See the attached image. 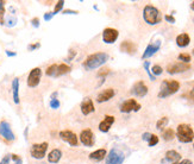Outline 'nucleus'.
Returning <instances> with one entry per match:
<instances>
[{
  "mask_svg": "<svg viewBox=\"0 0 194 164\" xmlns=\"http://www.w3.org/2000/svg\"><path fill=\"white\" fill-rule=\"evenodd\" d=\"M175 42H176V45L179 48H186V47L189 45V43H191V37H189L188 34L183 32V34H180L176 37Z\"/></svg>",
  "mask_w": 194,
  "mask_h": 164,
  "instance_id": "nucleus-21",
  "label": "nucleus"
},
{
  "mask_svg": "<svg viewBox=\"0 0 194 164\" xmlns=\"http://www.w3.org/2000/svg\"><path fill=\"white\" fill-rule=\"evenodd\" d=\"M48 146H49V144L47 142H43V143H40V144H34L31 146V149H30L31 157L35 158V159H43V158L45 157Z\"/></svg>",
  "mask_w": 194,
  "mask_h": 164,
  "instance_id": "nucleus-7",
  "label": "nucleus"
},
{
  "mask_svg": "<svg viewBox=\"0 0 194 164\" xmlns=\"http://www.w3.org/2000/svg\"><path fill=\"white\" fill-rule=\"evenodd\" d=\"M119 48H121V50L123 51V52L129 54V55H135L136 54V51H137V45H136L132 41L121 42V44Z\"/></svg>",
  "mask_w": 194,
  "mask_h": 164,
  "instance_id": "nucleus-19",
  "label": "nucleus"
},
{
  "mask_svg": "<svg viewBox=\"0 0 194 164\" xmlns=\"http://www.w3.org/2000/svg\"><path fill=\"white\" fill-rule=\"evenodd\" d=\"M119 32L117 29L113 27H106L102 31V42L106 44H113L114 42L118 39Z\"/></svg>",
  "mask_w": 194,
  "mask_h": 164,
  "instance_id": "nucleus-10",
  "label": "nucleus"
},
{
  "mask_svg": "<svg viewBox=\"0 0 194 164\" xmlns=\"http://www.w3.org/2000/svg\"><path fill=\"white\" fill-rule=\"evenodd\" d=\"M12 98H13V102L18 105L20 102L19 100V79L16 77L12 81Z\"/></svg>",
  "mask_w": 194,
  "mask_h": 164,
  "instance_id": "nucleus-23",
  "label": "nucleus"
},
{
  "mask_svg": "<svg viewBox=\"0 0 194 164\" xmlns=\"http://www.w3.org/2000/svg\"><path fill=\"white\" fill-rule=\"evenodd\" d=\"M80 108H81V112H82L83 116H88V114L93 113L94 111H95L93 100H92L91 98H85V99L82 100V102H81Z\"/></svg>",
  "mask_w": 194,
  "mask_h": 164,
  "instance_id": "nucleus-17",
  "label": "nucleus"
},
{
  "mask_svg": "<svg viewBox=\"0 0 194 164\" xmlns=\"http://www.w3.org/2000/svg\"><path fill=\"white\" fill-rule=\"evenodd\" d=\"M151 70V74L156 77V76H160L162 75V73H163V69H162V67L161 66H159V64H155V66H153V68L150 69Z\"/></svg>",
  "mask_w": 194,
  "mask_h": 164,
  "instance_id": "nucleus-31",
  "label": "nucleus"
},
{
  "mask_svg": "<svg viewBox=\"0 0 194 164\" xmlns=\"http://www.w3.org/2000/svg\"><path fill=\"white\" fill-rule=\"evenodd\" d=\"M80 142L86 148H92L95 142V137H94L93 131L91 129H85V130L81 131L80 133Z\"/></svg>",
  "mask_w": 194,
  "mask_h": 164,
  "instance_id": "nucleus-12",
  "label": "nucleus"
},
{
  "mask_svg": "<svg viewBox=\"0 0 194 164\" xmlns=\"http://www.w3.org/2000/svg\"><path fill=\"white\" fill-rule=\"evenodd\" d=\"M193 149H194V144H193Z\"/></svg>",
  "mask_w": 194,
  "mask_h": 164,
  "instance_id": "nucleus-52",
  "label": "nucleus"
},
{
  "mask_svg": "<svg viewBox=\"0 0 194 164\" xmlns=\"http://www.w3.org/2000/svg\"><path fill=\"white\" fill-rule=\"evenodd\" d=\"M114 124V116H105V118L102 119L99 124V131L102 133H107L111 130L112 125Z\"/></svg>",
  "mask_w": 194,
  "mask_h": 164,
  "instance_id": "nucleus-18",
  "label": "nucleus"
},
{
  "mask_svg": "<svg viewBox=\"0 0 194 164\" xmlns=\"http://www.w3.org/2000/svg\"><path fill=\"white\" fill-rule=\"evenodd\" d=\"M42 69L40 68H34L31 71H30V74L27 76V86L30 87V88H36L38 84H40V77H42Z\"/></svg>",
  "mask_w": 194,
  "mask_h": 164,
  "instance_id": "nucleus-9",
  "label": "nucleus"
},
{
  "mask_svg": "<svg viewBox=\"0 0 194 164\" xmlns=\"http://www.w3.org/2000/svg\"><path fill=\"white\" fill-rule=\"evenodd\" d=\"M5 24H6L7 27H13L17 24V18L12 17V16H8L6 19H5Z\"/></svg>",
  "mask_w": 194,
  "mask_h": 164,
  "instance_id": "nucleus-32",
  "label": "nucleus"
},
{
  "mask_svg": "<svg viewBox=\"0 0 194 164\" xmlns=\"http://www.w3.org/2000/svg\"><path fill=\"white\" fill-rule=\"evenodd\" d=\"M72 68L66 64V63H61V64H57V68H56V74H55V77H60V76L67 75L70 73Z\"/></svg>",
  "mask_w": 194,
  "mask_h": 164,
  "instance_id": "nucleus-25",
  "label": "nucleus"
},
{
  "mask_svg": "<svg viewBox=\"0 0 194 164\" xmlns=\"http://www.w3.org/2000/svg\"><path fill=\"white\" fill-rule=\"evenodd\" d=\"M143 18L144 21L149 25H157L162 21V13L157 7L153 5H147L143 10Z\"/></svg>",
  "mask_w": 194,
  "mask_h": 164,
  "instance_id": "nucleus-3",
  "label": "nucleus"
},
{
  "mask_svg": "<svg viewBox=\"0 0 194 164\" xmlns=\"http://www.w3.org/2000/svg\"><path fill=\"white\" fill-rule=\"evenodd\" d=\"M192 55H193V56H194V49H193V51H192Z\"/></svg>",
  "mask_w": 194,
  "mask_h": 164,
  "instance_id": "nucleus-51",
  "label": "nucleus"
},
{
  "mask_svg": "<svg viewBox=\"0 0 194 164\" xmlns=\"http://www.w3.org/2000/svg\"><path fill=\"white\" fill-rule=\"evenodd\" d=\"M177 60L182 63H186V64H189V62L192 61V58H191V55L189 54H186V52H182L177 56Z\"/></svg>",
  "mask_w": 194,
  "mask_h": 164,
  "instance_id": "nucleus-28",
  "label": "nucleus"
},
{
  "mask_svg": "<svg viewBox=\"0 0 194 164\" xmlns=\"http://www.w3.org/2000/svg\"><path fill=\"white\" fill-rule=\"evenodd\" d=\"M125 161V156L121 150H118L117 148H112L111 151L108 152V155L105 158V163L106 164H123Z\"/></svg>",
  "mask_w": 194,
  "mask_h": 164,
  "instance_id": "nucleus-5",
  "label": "nucleus"
},
{
  "mask_svg": "<svg viewBox=\"0 0 194 164\" xmlns=\"http://www.w3.org/2000/svg\"><path fill=\"white\" fill-rule=\"evenodd\" d=\"M4 16H5V1L0 0V25H5Z\"/></svg>",
  "mask_w": 194,
  "mask_h": 164,
  "instance_id": "nucleus-29",
  "label": "nucleus"
},
{
  "mask_svg": "<svg viewBox=\"0 0 194 164\" xmlns=\"http://www.w3.org/2000/svg\"><path fill=\"white\" fill-rule=\"evenodd\" d=\"M156 144H159V137L156 136V134H153V133H151V137H150V139H149V142H148V145H149L150 148H153Z\"/></svg>",
  "mask_w": 194,
  "mask_h": 164,
  "instance_id": "nucleus-35",
  "label": "nucleus"
},
{
  "mask_svg": "<svg viewBox=\"0 0 194 164\" xmlns=\"http://www.w3.org/2000/svg\"><path fill=\"white\" fill-rule=\"evenodd\" d=\"M31 25L34 27H40V19L38 18H34V19H31Z\"/></svg>",
  "mask_w": 194,
  "mask_h": 164,
  "instance_id": "nucleus-41",
  "label": "nucleus"
},
{
  "mask_svg": "<svg viewBox=\"0 0 194 164\" xmlns=\"http://www.w3.org/2000/svg\"><path fill=\"white\" fill-rule=\"evenodd\" d=\"M5 52H6V55L8 57H14V56H17V52H12V51H10V50H6Z\"/></svg>",
  "mask_w": 194,
  "mask_h": 164,
  "instance_id": "nucleus-45",
  "label": "nucleus"
},
{
  "mask_svg": "<svg viewBox=\"0 0 194 164\" xmlns=\"http://www.w3.org/2000/svg\"><path fill=\"white\" fill-rule=\"evenodd\" d=\"M61 158H62V151L60 149H54L48 155V162L51 164H56L60 162Z\"/></svg>",
  "mask_w": 194,
  "mask_h": 164,
  "instance_id": "nucleus-22",
  "label": "nucleus"
},
{
  "mask_svg": "<svg viewBox=\"0 0 194 164\" xmlns=\"http://www.w3.org/2000/svg\"><path fill=\"white\" fill-rule=\"evenodd\" d=\"M56 68H57V64H51L50 67H48L47 70H45V74L50 77H55V74H56Z\"/></svg>",
  "mask_w": 194,
  "mask_h": 164,
  "instance_id": "nucleus-33",
  "label": "nucleus"
},
{
  "mask_svg": "<svg viewBox=\"0 0 194 164\" xmlns=\"http://www.w3.org/2000/svg\"><path fill=\"white\" fill-rule=\"evenodd\" d=\"M162 138L166 142H170L175 138V131L173 129H166L162 132Z\"/></svg>",
  "mask_w": 194,
  "mask_h": 164,
  "instance_id": "nucleus-26",
  "label": "nucleus"
},
{
  "mask_svg": "<svg viewBox=\"0 0 194 164\" xmlns=\"http://www.w3.org/2000/svg\"><path fill=\"white\" fill-rule=\"evenodd\" d=\"M75 56H76V51H74V50H70V51H69V56L67 57V60H66V61H67V62H70L74 58V57H75Z\"/></svg>",
  "mask_w": 194,
  "mask_h": 164,
  "instance_id": "nucleus-40",
  "label": "nucleus"
},
{
  "mask_svg": "<svg viewBox=\"0 0 194 164\" xmlns=\"http://www.w3.org/2000/svg\"><path fill=\"white\" fill-rule=\"evenodd\" d=\"M60 138L63 140V142H66L68 143L70 146H78V144H79V139H78V136L72 132V131L69 130H64V131H61L60 132Z\"/></svg>",
  "mask_w": 194,
  "mask_h": 164,
  "instance_id": "nucleus-13",
  "label": "nucleus"
},
{
  "mask_svg": "<svg viewBox=\"0 0 194 164\" xmlns=\"http://www.w3.org/2000/svg\"><path fill=\"white\" fill-rule=\"evenodd\" d=\"M53 17H54L53 12H48V13H44V20H45V21H50Z\"/></svg>",
  "mask_w": 194,
  "mask_h": 164,
  "instance_id": "nucleus-42",
  "label": "nucleus"
},
{
  "mask_svg": "<svg viewBox=\"0 0 194 164\" xmlns=\"http://www.w3.org/2000/svg\"><path fill=\"white\" fill-rule=\"evenodd\" d=\"M49 106H50V108H53V109L60 108V106H61L60 100H59V99H50V102H49Z\"/></svg>",
  "mask_w": 194,
  "mask_h": 164,
  "instance_id": "nucleus-34",
  "label": "nucleus"
},
{
  "mask_svg": "<svg viewBox=\"0 0 194 164\" xmlns=\"http://www.w3.org/2000/svg\"><path fill=\"white\" fill-rule=\"evenodd\" d=\"M10 162H11V155L8 153L6 156H4V158L0 161V164H10Z\"/></svg>",
  "mask_w": 194,
  "mask_h": 164,
  "instance_id": "nucleus-37",
  "label": "nucleus"
},
{
  "mask_svg": "<svg viewBox=\"0 0 194 164\" xmlns=\"http://www.w3.org/2000/svg\"><path fill=\"white\" fill-rule=\"evenodd\" d=\"M181 159V155L175 150H168L164 155V159H162L161 162L162 163H166V162H169V163H174V162H180Z\"/></svg>",
  "mask_w": 194,
  "mask_h": 164,
  "instance_id": "nucleus-20",
  "label": "nucleus"
},
{
  "mask_svg": "<svg viewBox=\"0 0 194 164\" xmlns=\"http://www.w3.org/2000/svg\"><path fill=\"white\" fill-rule=\"evenodd\" d=\"M168 124H169V118L168 116H162V118H160L157 120V123H156V129L160 131H163L167 127Z\"/></svg>",
  "mask_w": 194,
  "mask_h": 164,
  "instance_id": "nucleus-27",
  "label": "nucleus"
},
{
  "mask_svg": "<svg viewBox=\"0 0 194 164\" xmlns=\"http://www.w3.org/2000/svg\"><path fill=\"white\" fill-rule=\"evenodd\" d=\"M63 14H78V11H72V10H66V11H62Z\"/></svg>",
  "mask_w": 194,
  "mask_h": 164,
  "instance_id": "nucleus-44",
  "label": "nucleus"
},
{
  "mask_svg": "<svg viewBox=\"0 0 194 164\" xmlns=\"http://www.w3.org/2000/svg\"><path fill=\"white\" fill-rule=\"evenodd\" d=\"M143 67H144V69H145V71H147L148 76L150 77V80L151 81H155L156 80V77H155L153 74H151V70H150V61H145L144 63H143Z\"/></svg>",
  "mask_w": 194,
  "mask_h": 164,
  "instance_id": "nucleus-30",
  "label": "nucleus"
},
{
  "mask_svg": "<svg viewBox=\"0 0 194 164\" xmlns=\"http://www.w3.org/2000/svg\"><path fill=\"white\" fill-rule=\"evenodd\" d=\"M175 137H177V140L180 143L187 144L194 140V131L191 125L188 124H180L176 127Z\"/></svg>",
  "mask_w": 194,
  "mask_h": 164,
  "instance_id": "nucleus-4",
  "label": "nucleus"
},
{
  "mask_svg": "<svg viewBox=\"0 0 194 164\" xmlns=\"http://www.w3.org/2000/svg\"><path fill=\"white\" fill-rule=\"evenodd\" d=\"M116 95V90L113 88H106L104 90H101L100 93L97 96V102L102 103V102H107L110 101L113 96Z\"/></svg>",
  "mask_w": 194,
  "mask_h": 164,
  "instance_id": "nucleus-16",
  "label": "nucleus"
},
{
  "mask_svg": "<svg viewBox=\"0 0 194 164\" xmlns=\"http://www.w3.org/2000/svg\"><path fill=\"white\" fill-rule=\"evenodd\" d=\"M63 6H64V1L63 0H60V1H57V4H56V6H55V10H54V16L55 14H57L60 11L63 10Z\"/></svg>",
  "mask_w": 194,
  "mask_h": 164,
  "instance_id": "nucleus-36",
  "label": "nucleus"
},
{
  "mask_svg": "<svg viewBox=\"0 0 194 164\" xmlns=\"http://www.w3.org/2000/svg\"><path fill=\"white\" fill-rule=\"evenodd\" d=\"M0 136L4 140H6L8 143L16 140V136H14L13 131H12V127H11L10 123L6 121V120L0 121Z\"/></svg>",
  "mask_w": 194,
  "mask_h": 164,
  "instance_id": "nucleus-6",
  "label": "nucleus"
},
{
  "mask_svg": "<svg viewBox=\"0 0 194 164\" xmlns=\"http://www.w3.org/2000/svg\"><path fill=\"white\" fill-rule=\"evenodd\" d=\"M191 69L189 64L186 63H182V62H174V63H170L167 66V73L170 75H175V74H181V73H185Z\"/></svg>",
  "mask_w": 194,
  "mask_h": 164,
  "instance_id": "nucleus-8",
  "label": "nucleus"
},
{
  "mask_svg": "<svg viewBox=\"0 0 194 164\" xmlns=\"http://www.w3.org/2000/svg\"><path fill=\"white\" fill-rule=\"evenodd\" d=\"M14 164H23V159L19 157L18 159H17V161H16V162H14Z\"/></svg>",
  "mask_w": 194,
  "mask_h": 164,
  "instance_id": "nucleus-48",
  "label": "nucleus"
},
{
  "mask_svg": "<svg viewBox=\"0 0 194 164\" xmlns=\"http://www.w3.org/2000/svg\"><path fill=\"white\" fill-rule=\"evenodd\" d=\"M164 19H166V21L170 23V24H175L174 16H170V14H166V16H164Z\"/></svg>",
  "mask_w": 194,
  "mask_h": 164,
  "instance_id": "nucleus-39",
  "label": "nucleus"
},
{
  "mask_svg": "<svg viewBox=\"0 0 194 164\" xmlns=\"http://www.w3.org/2000/svg\"><path fill=\"white\" fill-rule=\"evenodd\" d=\"M148 92H149V89L143 81H137L131 88V93L137 98H144L148 94Z\"/></svg>",
  "mask_w": 194,
  "mask_h": 164,
  "instance_id": "nucleus-14",
  "label": "nucleus"
},
{
  "mask_svg": "<svg viewBox=\"0 0 194 164\" xmlns=\"http://www.w3.org/2000/svg\"><path fill=\"white\" fill-rule=\"evenodd\" d=\"M110 60V56L106 52H94L89 55L83 62V68L86 70H94L97 68H100Z\"/></svg>",
  "mask_w": 194,
  "mask_h": 164,
  "instance_id": "nucleus-1",
  "label": "nucleus"
},
{
  "mask_svg": "<svg viewBox=\"0 0 194 164\" xmlns=\"http://www.w3.org/2000/svg\"><path fill=\"white\" fill-rule=\"evenodd\" d=\"M107 156V151L106 149H98V150L93 151L91 155H89V159H93V161H102L104 158H106Z\"/></svg>",
  "mask_w": 194,
  "mask_h": 164,
  "instance_id": "nucleus-24",
  "label": "nucleus"
},
{
  "mask_svg": "<svg viewBox=\"0 0 194 164\" xmlns=\"http://www.w3.org/2000/svg\"><path fill=\"white\" fill-rule=\"evenodd\" d=\"M141 105L136 101V99H127L121 105V113H131V112H138L141 109Z\"/></svg>",
  "mask_w": 194,
  "mask_h": 164,
  "instance_id": "nucleus-11",
  "label": "nucleus"
},
{
  "mask_svg": "<svg viewBox=\"0 0 194 164\" xmlns=\"http://www.w3.org/2000/svg\"><path fill=\"white\" fill-rule=\"evenodd\" d=\"M150 137H151V133H149V132H144V133L142 134V139H143V140H145V142H149Z\"/></svg>",
  "mask_w": 194,
  "mask_h": 164,
  "instance_id": "nucleus-43",
  "label": "nucleus"
},
{
  "mask_svg": "<svg viewBox=\"0 0 194 164\" xmlns=\"http://www.w3.org/2000/svg\"><path fill=\"white\" fill-rule=\"evenodd\" d=\"M161 48V41H156L155 43H150L149 45H148L145 50H144V52L142 55V58L143 60H147V58H150L151 56H154Z\"/></svg>",
  "mask_w": 194,
  "mask_h": 164,
  "instance_id": "nucleus-15",
  "label": "nucleus"
},
{
  "mask_svg": "<svg viewBox=\"0 0 194 164\" xmlns=\"http://www.w3.org/2000/svg\"><path fill=\"white\" fill-rule=\"evenodd\" d=\"M180 164H193L192 163V161L191 159H183V161H181Z\"/></svg>",
  "mask_w": 194,
  "mask_h": 164,
  "instance_id": "nucleus-46",
  "label": "nucleus"
},
{
  "mask_svg": "<svg viewBox=\"0 0 194 164\" xmlns=\"http://www.w3.org/2000/svg\"><path fill=\"white\" fill-rule=\"evenodd\" d=\"M189 98H191V99H194V86H193V88L191 89V92H189Z\"/></svg>",
  "mask_w": 194,
  "mask_h": 164,
  "instance_id": "nucleus-47",
  "label": "nucleus"
},
{
  "mask_svg": "<svg viewBox=\"0 0 194 164\" xmlns=\"http://www.w3.org/2000/svg\"><path fill=\"white\" fill-rule=\"evenodd\" d=\"M40 48V43H36V44H30V45H27V50L29 51H34L36 49Z\"/></svg>",
  "mask_w": 194,
  "mask_h": 164,
  "instance_id": "nucleus-38",
  "label": "nucleus"
},
{
  "mask_svg": "<svg viewBox=\"0 0 194 164\" xmlns=\"http://www.w3.org/2000/svg\"><path fill=\"white\" fill-rule=\"evenodd\" d=\"M170 164H180V162H174V163H170Z\"/></svg>",
  "mask_w": 194,
  "mask_h": 164,
  "instance_id": "nucleus-50",
  "label": "nucleus"
},
{
  "mask_svg": "<svg viewBox=\"0 0 194 164\" xmlns=\"http://www.w3.org/2000/svg\"><path fill=\"white\" fill-rule=\"evenodd\" d=\"M191 8H192V10L194 11V1H192V2H191Z\"/></svg>",
  "mask_w": 194,
  "mask_h": 164,
  "instance_id": "nucleus-49",
  "label": "nucleus"
},
{
  "mask_svg": "<svg viewBox=\"0 0 194 164\" xmlns=\"http://www.w3.org/2000/svg\"><path fill=\"white\" fill-rule=\"evenodd\" d=\"M180 89V82L176 80H163L161 83L160 92L157 96L160 99H166L168 96L173 95L175 93H177Z\"/></svg>",
  "mask_w": 194,
  "mask_h": 164,
  "instance_id": "nucleus-2",
  "label": "nucleus"
}]
</instances>
